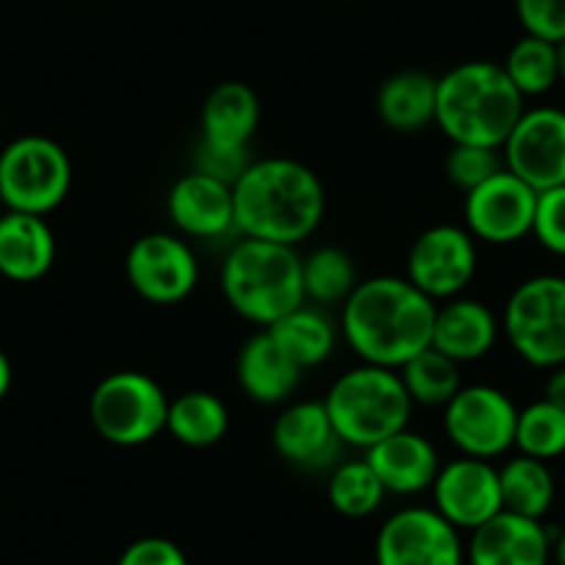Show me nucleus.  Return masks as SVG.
<instances>
[{
	"mask_svg": "<svg viewBox=\"0 0 565 565\" xmlns=\"http://www.w3.org/2000/svg\"><path fill=\"white\" fill-rule=\"evenodd\" d=\"M519 407L497 385H463L444 405V433L463 458L497 460L515 449Z\"/></svg>",
	"mask_w": 565,
	"mask_h": 565,
	"instance_id": "obj_9",
	"label": "nucleus"
},
{
	"mask_svg": "<svg viewBox=\"0 0 565 565\" xmlns=\"http://www.w3.org/2000/svg\"><path fill=\"white\" fill-rule=\"evenodd\" d=\"M130 289L150 306H181L200 282V260L178 233H145L125 255Z\"/></svg>",
	"mask_w": 565,
	"mask_h": 565,
	"instance_id": "obj_10",
	"label": "nucleus"
},
{
	"mask_svg": "<svg viewBox=\"0 0 565 565\" xmlns=\"http://www.w3.org/2000/svg\"><path fill=\"white\" fill-rule=\"evenodd\" d=\"M302 369L275 344L266 330L249 335L236 358V380L244 396L258 405H282L300 388Z\"/></svg>",
	"mask_w": 565,
	"mask_h": 565,
	"instance_id": "obj_21",
	"label": "nucleus"
},
{
	"mask_svg": "<svg viewBox=\"0 0 565 565\" xmlns=\"http://www.w3.org/2000/svg\"><path fill=\"white\" fill-rule=\"evenodd\" d=\"M358 282L361 280H358L355 264L341 247H319L302 258L306 302L319 308L344 306Z\"/></svg>",
	"mask_w": 565,
	"mask_h": 565,
	"instance_id": "obj_28",
	"label": "nucleus"
},
{
	"mask_svg": "<svg viewBox=\"0 0 565 565\" xmlns=\"http://www.w3.org/2000/svg\"><path fill=\"white\" fill-rule=\"evenodd\" d=\"M515 449L519 455L548 463L565 455V411L546 399L530 402L519 411L515 422Z\"/></svg>",
	"mask_w": 565,
	"mask_h": 565,
	"instance_id": "obj_32",
	"label": "nucleus"
},
{
	"mask_svg": "<svg viewBox=\"0 0 565 565\" xmlns=\"http://www.w3.org/2000/svg\"><path fill=\"white\" fill-rule=\"evenodd\" d=\"M266 333L302 372L322 366L339 344V328L328 317V311L319 306H306V302L277 319L271 328H266Z\"/></svg>",
	"mask_w": 565,
	"mask_h": 565,
	"instance_id": "obj_25",
	"label": "nucleus"
},
{
	"mask_svg": "<svg viewBox=\"0 0 565 565\" xmlns=\"http://www.w3.org/2000/svg\"><path fill=\"white\" fill-rule=\"evenodd\" d=\"M430 491L438 513L460 532L477 530L504 510L499 469L491 460L460 455L449 463H441Z\"/></svg>",
	"mask_w": 565,
	"mask_h": 565,
	"instance_id": "obj_15",
	"label": "nucleus"
},
{
	"mask_svg": "<svg viewBox=\"0 0 565 565\" xmlns=\"http://www.w3.org/2000/svg\"><path fill=\"white\" fill-rule=\"evenodd\" d=\"M499 330L502 324L486 302L455 297L438 306L430 347L463 366L480 361L497 347Z\"/></svg>",
	"mask_w": 565,
	"mask_h": 565,
	"instance_id": "obj_20",
	"label": "nucleus"
},
{
	"mask_svg": "<svg viewBox=\"0 0 565 565\" xmlns=\"http://www.w3.org/2000/svg\"><path fill=\"white\" fill-rule=\"evenodd\" d=\"M504 170L535 192L565 183V111L557 106L524 108L502 145Z\"/></svg>",
	"mask_w": 565,
	"mask_h": 565,
	"instance_id": "obj_14",
	"label": "nucleus"
},
{
	"mask_svg": "<svg viewBox=\"0 0 565 565\" xmlns=\"http://www.w3.org/2000/svg\"><path fill=\"white\" fill-rule=\"evenodd\" d=\"M537 192L510 170H499L480 186L466 192L463 227L475 242L508 247L532 236Z\"/></svg>",
	"mask_w": 565,
	"mask_h": 565,
	"instance_id": "obj_13",
	"label": "nucleus"
},
{
	"mask_svg": "<svg viewBox=\"0 0 565 565\" xmlns=\"http://www.w3.org/2000/svg\"><path fill=\"white\" fill-rule=\"evenodd\" d=\"M117 565H189V559L170 537H139L119 554Z\"/></svg>",
	"mask_w": 565,
	"mask_h": 565,
	"instance_id": "obj_37",
	"label": "nucleus"
},
{
	"mask_svg": "<svg viewBox=\"0 0 565 565\" xmlns=\"http://www.w3.org/2000/svg\"><path fill=\"white\" fill-rule=\"evenodd\" d=\"M502 70L524 100L526 97H543L559 84L557 45L524 34L508 51Z\"/></svg>",
	"mask_w": 565,
	"mask_h": 565,
	"instance_id": "obj_30",
	"label": "nucleus"
},
{
	"mask_svg": "<svg viewBox=\"0 0 565 565\" xmlns=\"http://www.w3.org/2000/svg\"><path fill=\"white\" fill-rule=\"evenodd\" d=\"M366 463L380 477L385 493H396V497L430 491L441 471L436 444L407 427L366 449Z\"/></svg>",
	"mask_w": 565,
	"mask_h": 565,
	"instance_id": "obj_19",
	"label": "nucleus"
},
{
	"mask_svg": "<svg viewBox=\"0 0 565 565\" xmlns=\"http://www.w3.org/2000/svg\"><path fill=\"white\" fill-rule=\"evenodd\" d=\"M56 264V236L45 216L7 211L0 216V275L12 282H34Z\"/></svg>",
	"mask_w": 565,
	"mask_h": 565,
	"instance_id": "obj_22",
	"label": "nucleus"
},
{
	"mask_svg": "<svg viewBox=\"0 0 565 565\" xmlns=\"http://www.w3.org/2000/svg\"><path fill=\"white\" fill-rule=\"evenodd\" d=\"M231 427L225 402L211 391H183L170 399L167 433L189 449H209L225 438Z\"/></svg>",
	"mask_w": 565,
	"mask_h": 565,
	"instance_id": "obj_26",
	"label": "nucleus"
},
{
	"mask_svg": "<svg viewBox=\"0 0 565 565\" xmlns=\"http://www.w3.org/2000/svg\"><path fill=\"white\" fill-rule=\"evenodd\" d=\"M328 499L335 513L344 519H366L383 504L385 488L366 458L344 460L330 471Z\"/></svg>",
	"mask_w": 565,
	"mask_h": 565,
	"instance_id": "obj_31",
	"label": "nucleus"
},
{
	"mask_svg": "<svg viewBox=\"0 0 565 565\" xmlns=\"http://www.w3.org/2000/svg\"><path fill=\"white\" fill-rule=\"evenodd\" d=\"M557 58H559V81L565 84V40L557 45Z\"/></svg>",
	"mask_w": 565,
	"mask_h": 565,
	"instance_id": "obj_41",
	"label": "nucleus"
},
{
	"mask_svg": "<svg viewBox=\"0 0 565 565\" xmlns=\"http://www.w3.org/2000/svg\"><path fill=\"white\" fill-rule=\"evenodd\" d=\"M12 380H14L12 361H9V358H7V352L0 350V402L7 399L9 388H12Z\"/></svg>",
	"mask_w": 565,
	"mask_h": 565,
	"instance_id": "obj_39",
	"label": "nucleus"
},
{
	"mask_svg": "<svg viewBox=\"0 0 565 565\" xmlns=\"http://www.w3.org/2000/svg\"><path fill=\"white\" fill-rule=\"evenodd\" d=\"M552 559L557 565H565V530L552 541Z\"/></svg>",
	"mask_w": 565,
	"mask_h": 565,
	"instance_id": "obj_40",
	"label": "nucleus"
},
{
	"mask_svg": "<svg viewBox=\"0 0 565 565\" xmlns=\"http://www.w3.org/2000/svg\"><path fill=\"white\" fill-rule=\"evenodd\" d=\"M222 295L244 322L271 328L306 302L300 253L286 244L242 236L222 264Z\"/></svg>",
	"mask_w": 565,
	"mask_h": 565,
	"instance_id": "obj_4",
	"label": "nucleus"
},
{
	"mask_svg": "<svg viewBox=\"0 0 565 565\" xmlns=\"http://www.w3.org/2000/svg\"><path fill=\"white\" fill-rule=\"evenodd\" d=\"M532 236L543 249L565 258V183L537 192Z\"/></svg>",
	"mask_w": 565,
	"mask_h": 565,
	"instance_id": "obj_34",
	"label": "nucleus"
},
{
	"mask_svg": "<svg viewBox=\"0 0 565 565\" xmlns=\"http://www.w3.org/2000/svg\"><path fill=\"white\" fill-rule=\"evenodd\" d=\"M374 559L377 565H463L466 546L458 526L436 508H405L380 526Z\"/></svg>",
	"mask_w": 565,
	"mask_h": 565,
	"instance_id": "obj_12",
	"label": "nucleus"
},
{
	"mask_svg": "<svg viewBox=\"0 0 565 565\" xmlns=\"http://www.w3.org/2000/svg\"><path fill=\"white\" fill-rule=\"evenodd\" d=\"M271 447L277 458L300 471H322L335 466L341 455V438L328 416L324 402H291L271 424Z\"/></svg>",
	"mask_w": 565,
	"mask_h": 565,
	"instance_id": "obj_16",
	"label": "nucleus"
},
{
	"mask_svg": "<svg viewBox=\"0 0 565 565\" xmlns=\"http://www.w3.org/2000/svg\"><path fill=\"white\" fill-rule=\"evenodd\" d=\"M170 396L150 374L122 369L95 385L89 418L97 436L111 447L134 449L167 433Z\"/></svg>",
	"mask_w": 565,
	"mask_h": 565,
	"instance_id": "obj_6",
	"label": "nucleus"
},
{
	"mask_svg": "<svg viewBox=\"0 0 565 565\" xmlns=\"http://www.w3.org/2000/svg\"><path fill=\"white\" fill-rule=\"evenodd\" d=\"M477 242L463 225H433L407 249L405 277L433 302L463 297L477 275Z\"/></svg>",
	"mask_w": 565,
	"mask_h": 565,
	"instance_id": "obj_11",
	"label": "nucleus"
},
{
	"mask_svg": "<svg viewBox=\"0 0 565 565\" xmlns=\"http://www.w3.org/2000/svg\"><path fill=\"white\" fill-rule=\"evenodd\" d=\"M249 164H253L249 148H220V145H209L200 139L198 150H194V170L222 183H231V186L244 175Z\"/></svg>",
	"mask_w": 565,
	"mask_h": 565,
	"instance_id": "obj_36",
	"label": "nucleus"
},
{
	"mask_svg": "<svg viewBox=\"0 0 565 565\" xmlns=\"http://www.w3.org/2000/svg\"><path fill=\"white\" fill-rule=\"evenodd\" d=\"M552 541L543 521L502 510L471 530L466 543L469 565H548Z\"/></svg>",
	"mask_w": 565,
	"mask_h": 565,
	"instance_id": "obj_18",
	"label": "nucleus"
},
{
	"mask_svg": "<svg viewBox=\"0 0 565 565\" xmlns=\"http://www.w3.org/2000/svg\"><path fill=\"white\" fill-rule=\"evenodd\" d=\"M510 350L532 369L565 363V277H526L510 291L502 317Z\"/></svg>",
	"mask_w": 565,
	"mask_h": 565,
	"instance_id": "obj_7",
	"label": "nucleus"
},
{
	"mask_svg": "<svg viewBox=\"0 0 565 565\" xmlns=\"http://www.w3.org/2000/svg\"><path fill=\"white\" fill-rule=\"evenodd\" d=\"M73 164L67 150L47 136H20L0 153V205L47 216L67 200Z\"/></svg>",
	"mask_w": 565,
	"mask_h": 565,
	"instance_id": "obj_8",
	"label": "nucleus"
},
{
	"mask_svg": "<svg viewBox=\"0 0 565 565\" xmlns=\"http://www.w3.org/2000/svg\"><path fill=\"white\" fill-rule=\"evenodd\" d=\"M543 399L565 411V363L548 372L546 385H543Z\"/></svg>",
	"mask_w": 565,
	"mask_h": 565,
	"instance_id": "obj_38",
	"label": "nucleus"
},
{
	"mask_svg": "<svg viewBox=\"0 0 565 565\" xmlns=\"http://www.w3.org/2000/svg\"><path fill=\"white\" fill-rule=\"evenodd\" d=\"M499 170H504L502 150L475 148V145H452L447 161H444V172H447L449 183L463 194L480 186L491 175H497Z\"/></svg>",
	"mask_w": 565,
	"mask_h": 565,
	"instance_id": "obj_33",
	"label": "nucleus"
},
{
	"mask_svg": "<svg viewBox=\"0 0 565 565\" xmlns=\"http://www.w3.org/2000/svg\"><path fill=\"white\" fill-rule=\"evenodd\" d=\"M167 214L178 233L189 238H225L236 231L233 186L205 172H186L172 183L167 194Z\"/></svg>",
	"mask_w": 565,
	"mask_h": 565,
	"instance_id": "obj_17",
	"label": "nucleus"
},
{
	"mask_svg": "<svg viewBox=\"0 0 565 565\" xmlns=\"http://www.w3.org/2000/svg\"><path fill=\"white\" fill-rule=\"evenodd\" d=\"M436 311L407 277H369L341 306V335L363 363L399 372L430 347Z\"/></svg>",
	"mask_w": 565,
	"mask_h": 565,
	"instance_id": "obj_1",
	"label": "nucleus"
},
{
	"mask_svg": "<svg viewBox=\"0 0 565 565\" xmlns=\"http://www.w3.org/2000/svg\"><path fill=\"white\" fill-rule=\"evenodd\" d=\"M402 385H405L407 396L413 405L424 407H444L460 388H463V377H460V363L452 358L441 355L438 350L427 347L418 352L416 358L399 369Z\"/></svg>",
	"mask_w": 565,
	"mask_h": 565,
	"instance_id": "obj_29",
	"label": "nucleus"
},
{
	"mask_svg": "<svg viewBox=\"0 0 565 565\" xmlns=\"http://www.w3.org/2000/svg\"><path fill=\"white\" fill-rule=\"evenodd\" d=\"M233 205L244 238L297 247L322 225L328 194L311 167L271 156L253 161L233 183Z\"/></svg>",
	"mask_w": 565,
	"mask_h": 565,
	"instance_id": "obj_2",
	"label": "nucleus"
},
{
	"mask_svg": "<svg viewBox=\"0 0 565 565\" xmlns=\"http://www.w3.org/2000/svg\"><path fill=\"white\" fill-rule=\"evenodd\" d=\"M322 402L341 444L355 449H372L383 438L405 430L413 413L399 372L372 363L335 377Z\"/></svg>",
	"mask_w": 565,
	"mask_h": 565,
	"instance_id": "obj_5",
	"label": "nucleus"
},
{
	"mask_svg": "<svg viewBox=\"0 0 565 565\" xmlns=\"http://www.w3.org/2000/svg\"><path fill=\"white\" fill-rule=\"evenodd\" d=\"M438 78L424 70L388 75L377 92V117L396 134H418L436 122Z\"/></svg>",
	"mask_w": 565,
	"mask_h": 565,
	"instance_id": "obj_24",
	"label": "nucleus"
},
{
	"mask_svg": "<svg viewBox=\"0 0 565 565\" xmlns=\"http://www.w3.org/2000/svg\"><path fill=\"white\" fill-rule=\"evenodd\" d=\"M499 488L504 510L537 521H543L557 497V482L548 463L526 455H515L499 469Z\"/></svg>",
	"mask_w": 565,
	"mask_h": 565,
	"instance_id": "obj_27",
	"label": "nucleus"
},
{
	"mask_svg": "<svg viewBox=\"0 0 565 565\" xmlns=\"http://www.w3.org/2000/svg\"><path fill=\"white\" fill-rule=\"evenodd\" d=\"M524 108L497 62H463L438 78L436 125L452 145L502 150Z\"/></svg>",
	"mask_w": 565,
	"mask_h": 565,
	"instance_id": "obj_3",
	"label": "nucleus"
},
{
	"mask_svg": "<svg viewBox=\"0 0 565 565\" xmlns=\"http://www.w3.org/2000/svg\"><path fill=\"white\" fill-rule=\"evenodd\" d=\"M260 122V100L242 81H225L209 92L200 111V139L220 148H249Z\"/></svg>",
	"mask_w": 565,
	"mask_h": 565,
	"instance_id": "obj_23",
	"label": "nucleus"
},
{
	"mask_svg": "<svg viewBox=\"0 0 565 565\" xmlns=\"http://www.w3.org/2000/svg\"><path fill=\"white\" fill-rule=\"evenodd\" d=\"M524 34L559 45L565 40V0H515Z\"/></svg>",
	"mask_w": 565,
	"mask_h": 565,
	"instance_id": "obj_35",
	"label": "nucleus"
}]
</instances>
